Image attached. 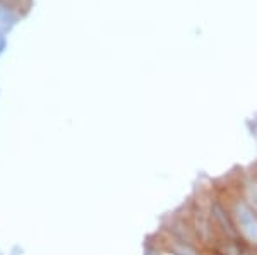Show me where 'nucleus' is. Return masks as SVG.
<instances>
[{"label": "nucleus", "instance_id": "nucleus-1", "mask_svg": "<svg viewBox=\"0 0 257 255\" xmlns=\"http://www.w3.org/2000/svg\"><path fill=\"white\" fill-rule=\"evenodd\" d=\"M219 190L225 195L228 207H230L231 219H233L238 240L245 246H248L254 253H257V212L238 194L233 180L230 183L219 187Z\"/></svg>", "mask_w": 257, "mask_h": 255}, {"label": "nucleus", "instance_id": "nucleus-2", "mask_svg": "<svg viewBox=\"0 0 257 255\" xmlns=\"http://www.w3.org/2000/svg\"><path fill=\"white\" fill-rule=\"evenodd\" d=\"M233 183L237 187L238 194L247 200V204L257 212V173L254 170L242 171L233 178Z\"/></svg>", "mask_w": 257, "mask_h": 255}, {"label": "nucleus", "instance_id": "nucleus-3", "mask_svg": "<svg viewBox=\"0 0 257 255\" xmlns=\"http://www.w3.org/2000/svg\"><path fill=\"white\" fill-rule=\"evenodd\" d=\"M206 255H219V253H216V252H209V250H208V253H206Z\"/></svg>", "mask_w": 257, "mask_h": 255}]
</instances>
